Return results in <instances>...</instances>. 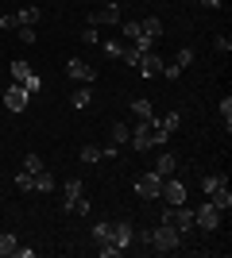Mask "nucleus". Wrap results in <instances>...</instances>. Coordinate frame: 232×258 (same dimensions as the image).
<instances>
[{
    "label": "nucleus",
    "instance_id": "nucleus-29",
    "mask_svg": "<svg viewBox=\"0 0 232 258\" xmlns=\"http://www.w3.org/2000/svg\"><path fill=\"white\" fill-rule=\"evenodd\" d=\"M221 119H224V131H232V97L224 93V100H221Z\"/></svg>",
    "mask_w": 232,
    "mask_h": 258
},
{
    "label": "nucleus",
    "instance_id": "nucleus-37",
    "mask_svg": "<svg viewBox=\"0 0 232 258\" xmlns=\"http://www.w3.org/2000/svg\"><path fill=\"white\" fill-rule=\"evenodd\" d=\"M217 50H221V54L232 50V39H228V35H217Z\"/></svg>",
    "mask_w": 232,
    "mask_h": 258
},
{
    "label": "nucleus",
    "instance_id": "nucleus-22",
    "mask_svg": "<svg viewBox=\"0 0 232 258\" xmlns=\"http://www.w3.org/2000/svg\"><path fill=\"white\" fill-rule=\"evenodd\" d=\"M51 189H55V177H51V170L35 173V193H51Z\"/></svg>",
    "mask_w": 232,
    "mask_h": 258
},
{
    "label": "nucleus",
    "instance_id": "nucleus-21",
    "mask_svg": "<svg viewBox=\"0 0 232 258\" xmlns=\"http://www.w3.org/2000/svg\"><path fill=\"white\" fill-rule=\"evenodd\" d=\"M155 123H159V127H163V131H170V135H174V131H178V123H182V116H178V112H166L163 119L155 116Z\"/></svg>",
    "mask_w": 232,
    "mask_h": 258
},
{
    "label": "nucleus",
    "instance_id": "nucleus-12",
    "mask_svg": "<svg viewBox=\"0 0 232 258\" xmlns=\"http://www.w3.org/2000/svg\"><path fill=\"white\" fill-rule=\"evenodd\" d=\"M135 70H140V74H144V77H159V70H163V58H159V54H155V50H147L144 58L135 62Z\"/></svg>",
    "mask_w": 232,
    "mask_h": 258
},
{
    "label": "nucleus",
    "instance_id": "nucleus-35",
    "mask_svg": "<svg viewBox=\"0 0 232 258\" xmlns=\"http://www.w3.org/2000/svg\"><path fill=\"white\" fill-rule=\"evenodd\" d=\"M0 27H4V31H12V27H20V20H16V12H8V16H0Z\"/></svg>",
    "mask_w": 232,
    "mask_h": 258
},
{
    "label": "nucleus",
    "instance_id": "nucleus-30",
    "mask_svg": "<svg viewBox=\"0 0 232 258\" xmlns=\"http://www.w3.org/2000/svg\"><path fill=\"white\" fill-rule=\"evenodd\" d=\"M23 89H27V93H39V89H43V77H39V74L31 70V74L23 77Z\"/></svg>",
    "mask_w": 232,
    "mask_h": 258
},
{
    "label": "nucleus",
    "instance_id": "nucleus-8",
    "mask_svg": "<svg viewBox=\"0 0 232 258\" xmlns=\"http://www.w3.org/2000/svg\"><path fill=\"white\" fill-rule=\"evenodd\" d=\"M109 243H112V247H116V250L124 254V250H128V247L135 243V227L128 224V220H120V224H112V239H109Z\"/></svg>",
    "mask_w": 232,
    "mask_h": 258
},
{
    "label": "nucleus",
    "instance_id": "nucleus-33",
    "mask_svg": "<svg viewBox=\"0 0 232 258\" xmlns=\"http://www.w3.org/2000/svg\"><path fill=\"white\" fill-rule=\"evenodd\" d=\"M190 62H194V50H190V46H182V50L174 54V66H182V70H186Z\"/></svg>",
    "mask_w": 232,
    "mask_h": 258
},
{
    "label": "nucleus",
    "instance_id": "nucleus-5",
    "mask_svg": "<svg viewBox=\"0 0 232 258\" xmlns=\"http://www.w3.org/2000/svg\"><path fill=\"white\" fill-rule=\"evenodd\" d=\"M159 197H163L166 205H186V181H178L174 173H166V177H163V189H159Z\"/></svg>",
    "mask_w": 232,
    "mask_h": 258
},
{
    "label": "nucleus",
    "instance_id": "nucleus-1",
    "mask_svg": "<svg viewBox=\"0 0 232 258\" xmlns=\"http://www.w3.org/2000/svg\"><path fill=\"white\" fill-rule=\"evenodd\" d=\"M178 247H182V235H178L174 227L163 220V224L151 231V250H159V254H170V250H178Z\"/></svg>",
    "mask_w": 232,
    "mask_h": 258
},
{
    "label": "nucleus",
    "instance_id": "nucleus-28",
    "mask_svg": "<svg viewBox=\"0 0 232 258\" xmlns=\"http://www.w3.org/2000/svg\"><path fill=\"white\" fill-rule=\"evenodd\" d=\"M23 170H27V173H43L47 166H43V158H39V154H27V158H23Z\"/></svg>",
    "mask_w": 232,
    "mask_h": 258
},
{
    "label": "nucleus",
    "instance_id": "nucleus-38",
    "mask_svg": "<svg viewBox=\"0 0 232 258\" xmlns=\"http://www.w3.org/2000/svg\"><path fill=\"white\" fill-rule=\"evenodd\" d=\"M20 43H35V27H20Z\"/></svg>",
    "mask_w": 232,
    "mask_h": 258
},
{
    "label": "nucleus",
    "instance_id": "nucleus-7",
    "mask_svg": "<svg viewBox=\"0 0 232 258\" xmlns=\"http://www.w3.org/2000/svg\"><path fill=\"white\" fill-rule=\"evenodd\" d=\"M27 100H31V93H27L20 81H12L8 93H4V108H8V112H27Z\"/></svg>",
    "mask_w": 232,
    "mask_h": 258
},
{
    "label": "nucleus",
    "instance_id": "nucleus-34",
    "mask_svg": "<svg viewBox=\"0 0 232 258\" xmlns=\"http://www.w3.org/2000/svg\"><path fill=\"white\" fill-rule=\"evenodd\" d=\"M66 212H74V216H89V201H85V197H77V201L66 208Z\"/></svg>",
    "mask_w": 232,
    "mask_h": 258
},
{
    "label": "nucleus",
    "instance_id": "nucleus-15",
    "mask_svg": "<svg viewBox=\"0 0 232 258\" xmlns=\"http://www.w3.org/2000/svg\"><path fill=\"white\" fill-rule=\"evenodd\" d=\"M140 31L159 43V39H163V20H159V16H147V20H140Z\"/></svg>",
    "mask_w": 232,
    "mask_h": 258
},
{
    "label": "nucleus",
    "instance_id": "nucleus-17",
    "mask_svg": "<svg viewBox=\"0 0 232 258\" xmlns=\"http://www.w3.org/2000/svg\"><path fill=\"white\" fill-rule=\"evenodd\" d=\"M132 116H135V119H151V116H155V104H151L147 97L132 100Z\"/></svg>",
    "mask_w": 232,
    "mask_h": 258
},
{
    "label": "nucleus",
    "instance_id": "nucleus-24",
    "mask_svg": "<svg viewBox=\"0 0 232 258\" xmlns=\"http://www.w3.org/2000/svg\"><path fill=\"white\" fill-rule=\"evenodd\" d=\"M101 50L109 54V58H124V50H128V43H120V39H109V43L101 46Z\"/></svg>",
    "mask_w": 232,
    "mask_h": 258
},
{
    "label": "nucleus",
    "instance_id": "nucleus-6",
    "mask_svg": "<svg viewBox=\"0 0 232 258\" xmlns=\"http://www.w3.org/2000/svg\"><path fill=\"white\" fill-rule=\"evenodd\" d=\"M151 127H155V116L151 119H140V123L132 127V139H128V143H132V151H140V154L151 151Z\"/></svg>",
    "mask_w": 232,
    "mask_h": 258
},
{
    "label": "nucleus",
    "instance_id": "nucleus-27",
    "mask_svg": "<svg viewBox=\"0 0 232 258\" xmlns=\"http://www.w3.org/2000/svg\"><path fill=\"white\" fill-rule=\"evenodd\" d=\"M27 74H31V66L23 62V58H16V62H12V77H16V81L23 85V77H27Z\"/></svg>",
    "mask_w": 232,
    "mask_h": 258
},
{
    "label": "nucleus",
    "instance_id": "nucleus-36",
    "mask_svg": "<svg viewBox=\"0 0 232 258\" xmlns=\"http://www.w3.org/2000/svg\"><path fill=\"white\" fill-rule=\"evenodd\" d=\"M81 43H89V46H97V43H101V35L93 31V27H85V31H81Z\"/></svg>",
    "mask_w": 232,
    "mask_h": 258
},
{
    "label": "nucleus",
    "instance_id": "nucleus-13",
    "mask_svg": "<svg viewBox=\"0 0 232 258\" xmlns=\"http://www.w3.org/2000/svg\"><path fill=\"white\" fill-rule=\"evenodd\" d=\"M128 139H132V127H128V123H112L109 127V147H128Z\"/></svg>",
    "mask_w": 232,
    "mask_h": 258
},
{
    "label": "nucleus",
    "instance_id": "nucleus-32",
    "mask_svg": "<svg viewBox=\"0 0 232 258\" xmlns=\"http://www.w3.org/2000/svg\"><path fill=\"white\" fill-rule=\"evenodd\" d=\"M77 158H81V162H101V147H93V143H89V147H81V154H77Z\"/></svg>",
    "mask_w": 232,
    "mask_h": 258
},
{
    "label": "nucleus",
    "instance_id": "nucleus-26",
    "mask_svg": "<svg viewBox=\"0 0 232 258\" xmlns=\"http://www.w3.org/2000/svg\"><path fill=\"white\" fill-rule=\"evenodd\" d=\"M224 181H228V177H221V173H205V177H201V193H213V189L224 185Z\"/></svg>",
    "mask_w": 232,
    "mask_h": 258
},
{
    "label": "nucleus",
    "instance_id": "nucleus-16",
    "mask_svg": "<svg viewBox=\"0 0 232 258\" xmlns=\"http://www.w3.org/2000/svg\"><path fill=\"white\" fill-rule=\"evenodd\" d=\"M62 189H66V201H62V208H70L77 197H85V181H66Z\"/></svg>",
    "mask_w": 232,
    "mask_h": 258
},
{
    "label": "nucleus",
    "instance_id": "nucleus-20",
    "mask_svg": "<svg viewBox=\"0 0 232 258\" xmlns=\"http://www.w3.org/2000/svg\"><path fill=\"white\" fill-rule=\"evenodd\" d=\"M16 189H20V193H35V173L20 170V173H16Z\"/></svg>",
    "mask_w": 232,
    "mask_h": 258
},
{
    "label": "nucleus",
    "instance_id": "nucleus-3",
    "mask_svg": "<svg viewBox=\"0 0 232 258\" xmlns=\"http://www.w3.org/2000/svg\"><path fill=\"white\" fill-rule=\"evenodd\" d=\"M159 189H163V177H159L155 170H147V173H140V177H135V197H140V201H155V197H159Z\"/></svg>",
    "mask_w": 232,
    "mask_h": 258
},
{
    "label": "nucleus",
    "instance_id": "nucleus-25",
    "mask_svg": "<svg viewBox=\"0 0 232 258\" xmlns=\"http://www.w3.org/2000/svg\"><path fill=\"white\" fill-rule=\"evenodd\" d=\"M89 97H93V89H89V85H81V89L74 93V97H70V104H74V108H89Z\"/></svg>",
    "mask_w": 232,
    "mask_h": 258
},
{
    "label": "nucleus",
    "instance_id": "nucleus-10",
    "mask_svg": "<svg viewBox=\"0 0 232 258\" xmlns=\"http://www.w3.org/2000/svg\"><path fill=\"white\" fill-rule=\"evenodd\" d=\"M89 23H124V12L120 4H105V8H97L89 16Z\"/></svg>",
    "mask_w": 232,
    "mask_h": 258
},
{
    "label": "nucleus",
    "instance_id": "nucleus-31",
    "mask_svg": "<svg viewBox=\"0 0 232 258\" xmlns=\"http://www.w3.org/2000/svg\"><path fill=\"white\" fill-rule=\"evenodd\" d=\"M159 74H163L166 81H178V77H182V66H174V62H163V70H159Z\"/></svg>",
    "mask_w": 232,
    "mask_h": 258
},
{
    "label": "nucleus",
    "instance_id": "nucleus-19",
    "mask_svg": "<svg viewBox=\"0 0 232 258\" xmlns=\"http://www.w3.org/2000/svg\"><path fill=\"white\" fill-rule=\"evenodd\" d=\"M39 16H43L39 8H23V12H16V20H20V27H35V23H39Z\"/></svg>",
    "mask_w": 232,
    "mask_h": 258
},
{
    "label": "nucleus",
    "instance_id": "nucleus-40",
    "mask_svg": "<svg viewBox=\"0 0 232 258\" xmlns=\"http://www.w3.org/2000/svg\"><path fill=\"white\" fill-rule=\"evenodd\" d=\"M135 243H144V247H151V231H147V227H144V231H135Z\"/></svg>",
    "mask_w": 232,
    "mask_h": 258
},
{
    "label": "nucleus",
    "instance_id": "nucleus-23",
    "mask_svg": "<svg viewBox=\"0 0 232 258\" xmlns=\"http://www.w3.org/2000/svg\"><path fill=\"white\" fill-rule=\"evenodd\" d=\"M93 239H97V243H109V239H112V224H109V220L93 224Z\"/></svg>",
    "mask_w": 232,
    "mask_h": 258
},
{
    "label": "nucleus",
    "instance_id": "nucleus-18",
    "mask_svg": "<svg viewBox=\"0 0 232 258\" xmlns=\"http://www.w3.org/2000/svg\"><path fill=\"white\" fill-rule=\"evenodd\" d=\"M16 247H20L16 235H12V231H0V258H12V254H16Z\"/></svg>",
    "mask_w": 232,
    "mask_h": 258
},
{
    "label": "nucleus",
    "instance_id": "nucleus-11",
    "mask_svg": "<svg viewBox=\"0 0 232 258\" xmlns=\"http://www.w3.org/2000/svg\"><path fill=\"white\" fill-rule=\"evenodd\" d=\"M205 197H209V205L217 208V212H228V208H232V189H228V181L217 185V189H213V193H205Z\"/></svg>",
    "mask_w": 232,
    "mask_h": 258
},
{
    "label": "nucleus",
    "instance_id": "nucleus-14",
    "mask_svg": "<svg viewBox=\"0 0 232 258\" xmlns=\"http://www.w3.org/2000/svg\"><path fill=\"white\" fill-rule=\"evenodd\" d=\"M174 170H178V158L163 147V154L155 158V173H159V177H166V173H174Z\"/></svg>",
    "mask_w": 232,
    "mask_h": 258
},
{
    "label": "nucleus",
    "instance_id": "nucleus-39",
    "mask_svg": "<svg viewBox=\"0 0 232 258\" xmlns=\"http://www.w3.org/2000/svg\"><path fill=\"white\" fill-rule=\"evenodd\" d=\"M12 258H35V247H16V254Z\"/></svg>",
    "mask_w": 232,
    "mask_h": 258
},
{
    "label": "nucleus",
    "instance_id": "nucleus-41",
    "mask_svg": "<svg viewBox=\"0 0 232 258\" xmlns=\"http://www.w3.org/2000/svg\"><path fill=\"white\" fill-rule=\"evenodd\" d=\"M201 4H205V8H221L224 0H201Z\"/></svg>",
    "mask_w": 232,
    "mask_h": 258
},
{
    "label": "nucleus",
    "instance_id": "nucleus-4",
    "mask_svg": "<svg viewBox=\"0 0 232 258\" xmlns=\"http://www.w3.org/2000/svg\"><path fill=\"white\" fill-rule=\"evenodd\" d=\"M221 216L224 212H217V208L205 201V205L194 208V227H201V231H217V227H221Z\"/></svg>",
    "mask_w": 232,
    "mask_h": 258
},
{
    "label": "nucleus",
    "instance_id": "nucleus-2",
    "mask_svg": "<svg viewBox=\"0 0 232 258\" xmlns=\"http://www.w3.org/2000/svg\"><path fill=\"white\" fill-rule=\"evenodd\" d=\"M163 220H166L170 227H174L178 235H186V231H194V208H186V205H166Z\"/></svg>",
    "mask_w": 232,
    "mask_h": 258
},
{
    "label": "nucleus",
    "instance_id": "nucleus-9",
    "mask_svg": "<svg viewBox=\"0 0 232 258\" xmlns=\"http://www.w3.org/2000/svg\"><path fill=\"white\" fill-rule=\"evenodd\" d=\"M66 74L74 77V81H81V85H93V81H97V70H93L89 62H81V58H70V62H66Z\"/></svg>",
    "mask_w": 232,
    "mask_h": 258
}]
</instances>
